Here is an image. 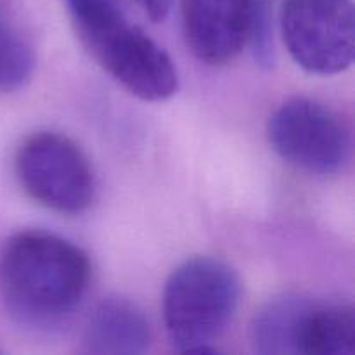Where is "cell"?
I'll return each mask as SVG.
<instances>
[{"instance_id": "1", "label": "cell", "mask_w": 355, "mask_h": 355, "mask_svg": "<svg viewBox=\"0 0 355 355\" xmlns=\"http://www.w3.org/2000/svg\"><path fill=\"white\" fill-rule=\"evenodd\" d=\"M87 253L61 236L24 231L0 252V293L9 314L31 328H49L68 318L89 290Z\"/></svg>"}, {"instance_id": "2", "label": "cell", "mask_w": 355, "mask_h": 355, "mask_svg": "<svg viewBox=\"0 0 355 355\" xmlns=\"http://www.w3.org/2000/svg\"><path fill=\"white\" fill-rule=\"evenodd\" d=\"M66 6L87 52L132 96L159 103L177 94L170 55L127 19L118 0H66Z\"/></svg>"}, {"instance_id": "3", "label": "cell", "mask_w": 355, "mask_h": 355, "mask_svg": "<svg viewBox=\"0 0 355 355\" xmlns=\"http://www.w3.org/2000/svg\"><path fill=\"white\" fill-rule=\"evenodd\" d=\"M241 279L227 262L193 257L168 276L163 290V321L173 350L214 354L215 342L234 319Z\"/></svg>"}, {"instance_id": "4", "label": "cell", "mask_w": 355, "mask_h": 355, "mask_svg": "<svg viewBox=\"0 0 355 355\" xmlns=\"http://www.w3.org/2000/svg\"><path fill=\"white\" fill-rule=\"evenodd\" d=\"M186 45L210 66L231 62L246 45L262 66L274 62L267 0H180Z\"/></svg>"}, {"instance_id": "5", "label": "cell", "mask_w": 355, "mask_h": 355, "mask_svg": "<svg viewBox=\"0 0 355 355\" xmlns=\"http://www.w3.org/2000/svg\"><path fill=\"white\" fill-rule=\"evenodd\" d=\"M14 170L28 196L59 214H82L96 196L85 153L58 132H37L24 139Z\"/></svg>"}, {"instance_id": "6", "label": "cell", "mask_w": 355, "mask_h": 355, "mask_svg": "<svg viewBox=\"0 0 355 355\" xmlns=\"http://www.w3.org/2000/svg\"><path fill=\"white\" fill-rule=\"evenodd\" d=\"M267 139L284 162L312 175L342 172L352 153L349 125L331 107L309 97L281 104L267 121Z\"/></svg>"}, {"instance_id": "7", "label": "cell", "mask_w": 355, "mask_h": 355, "mask_svg": "<svg viewBox=\"0 0 355 355\" xmlns=\"http://www.w3.org/2000/svg\"><path fill=\"white\" fill-rule=\"evenodd\" d=\"M279 24L288 52L305 71L338 75L352 66V0H284Z\"/></svg>"}, {"instance_id": "8", "label": "cell", "mask_w": 355, "mask_h": 355, "mask_svg": "<svg viewBox=\"0 0 355 355\" xmlns=\"http://www.w3.org/2000/svg\"><path fill=\"white\" fill-rule=\"evenodd\" d=\"M83 343L90 354H144L151 343V326L135 302L123 297H107L90 312Z\"/></svg>"}, {"instance_id": "9", "label": "cell", "mask_w": 355, "mask_h": 355, "mask_svg": "<svg viewBox=\"0 0 355 355\" xmlns=\"http://www.w3.org/2000/svg\"><path fill=\"white\" fill-rule=\"evenodd\" d=\"M314 302L286 293L267 302L252 322V345L262 355H298L304 321Z\"/></svg>"}, {"instance_id": "10", "label": "cell", "mask_w": 355, "mask_h": 355, "mask_svg": "<svg viewBox=\"0 0 355 355\" xmlns=\"http://www.w3.org/2000/svg\"><path fill=\"white\" fill-rule=\"evenodd\" d=\"M355 311L350 304H312L304 321L300 354L354 355Z\"/></svg>"}, {"instance_id": "11", "label": "cell", "mask_w": 355, "mask_h": 355, "mask_svg": "<svg viewBox=\"0 0 355 355\" xmlns=\"http://www.w3.org/2000/svg\"><path fill=\"white\" fill-rule=\"evenodd\" d=\"M35 54L30 42L0 10V94L16 92L30 82Z\"/></svg>"}, {"instance_id": "12", "label": "cell", "mask_w": 355, "mask_h": 355, "mask_svg": "<svg viewBox=\"0 0 355 355\" xmlns=\"http://www.w3.org/2000/svg\"><path fill=\"white\" fill-rule=\"evenodd\" d=\"M144 12L151 17L153 21H163L170 12L172 0H137Z\"/></svg>"}]
</instances>
